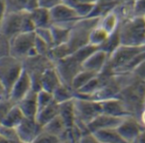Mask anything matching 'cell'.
Returning <instances> with one entry per match:
<instances>
[{
  "label": "cell",
  "instance_id": "1",
  "mask_svg": "<svg viewBox=\"0 0 145 143\" xmlns=\"http://www.w3.org/2000/svg\"><path fill=\"white\" fill-rule=\"evenodd\" d=\"M121 44L127 46L145 45L144 17L133 16L121 20L119 26Z\"/></svg>",
  "mask_w": 145,
  "mask_h": 143
},
{
  "label": "cell",
  "instance_id": "2",
  "mask_svg": "<svg viewBox=\"0 0 145 143\" xmlns=\"http://www.w3.org/2000/svg\"><path fill=\"white\" fill-rule=\"evenodd\" d=\"M100 18H82L71 27L70 38L66 43L71 51V54L79 48L89 43V35L91 31L95 27Z\"/></svg>",
  "mask_w": 145,
  "mask_h": 143
},
{
  "label": "cell",
  "instance_id": "3",
  "mask_svg": "<svg viewBox=\"0 0 145 143\" xmlns=\"http://www.w3.org/2000/svg\"><path fill=\"white\" fill-rule=\"evenodd\" d=\"M35 31L16 34L9 39V55L21 61L39 55L35 49Z\"/></svg>",
  "mask_w": 145,
  "mask_h": 143
},
{
  "label": "cell",
  "instance_id": "4",
  "mask_svg": "<svg viewBox=\"0 0 145 143\" xmlns=\"http://www.w3.org/2000/svg\"><path fill=\"white\" fill-rule=\"evenodd\" d=\"M24 69L23 61L10 55L0 57V81L3 84L8 96L11 88Z\"/></svg>",
  "mask_w": 145,
  "mask_h": 143
},
{
  "label": "cell",
  "instance_id": "5",
  "mask_svg": "<svg viewBox=\"0 0 145 143\" xmlns=\"http://www.w3.org/2000/svg\"><path fill=\"white\" fill-rule=\"evenodd\" d=\"M73 101L76 115L75 123H81L88 126L93 119L103 113L100 101L80 96H75Z\"/></svg>",
  "mask_w": 145,
  "mask_h": 143
},
{
  "label": "cell",
  "instance_id": "6",
  "mask_svg": "<svg viewBox=\"0 0 145 143\" xmlns=\"http://www.w3.org/2000/svg\"><path fill=\"white\" fill-rule=\"evenodd\" d=\"M145 45L127 46L121 44L110 55L106 68L113 73H118L136 55L144 50Z\"/></svg>",
  "mask_w": 145,
  "mask_h": 143
},
{
  "label": "cell",
  "instance_id": "7",
  "mask_svg": "<svg viewBox=\"0 0 145 143\" xmlns=\"http://www.w3.org/2000/svg\"><path fill=\"white\" fill-rule=\"evenodd\" d=\"M49 13L52 25H58L70 28L82 19L72 6L64 2H61L51 8L49 9Z\"/></svg>",
  "mask_w": 145,
  "mask_h": 143
},
{
  "label": "cell",
  "instance_id": "8",
  "mask_svg": "<svg viewBox=\"0 0 145 143\" xmlns=\"http://www.w3.org/2000/svg\"><path fill=\"white\" fill-rule=\"evenodd\" d=\"M62 84L71 88V83L76 75L82 69V64L73 55H70L54 63Z\"/></svg>",
  "mask_w": 145,
  "mask_h": 143
},
{
  "label": "cell",
  "instance_id": "9",
  "mask_svg": "<svg viewBox=\"0 0 145 143\" xmlns=\"http://www.w3.org/2000/svg\"><path fill=\"white\" fill-rule=\"evenodd\" d=\"M26 9L7 10L0 25V33L8 40L16 34L22 32V25Z\"/></svg>",
  "mask_w": 145,
  "mask_h": 143
},
{
  "label": "cell",
  "instance_id": "10",
  "mask_svg": "<svg viewBox=\"0 0 145 143\" xmlns=\"http://www.w3.org/2000/svg\"><path fill=\"white\" fill-rule=\"evenodd\" d=\"M144 127L133 116L126 117L116 128L124 142H136Z\"/></svg>",
  "mask_w": 145,
  "mask_h": 143
},
{
  "label": "cell",
  "instance_id": "11",
  "mask_svg": "<svg viewBox=\"0 0 145 143\" xmlns=\"http://www.w3.org/2000/svg\"><path fill=\"white\" fill-rule=\"evenodd\" d=\"M32 89V81L27 71L24 68L21 74L11 88L8 98L14 103L17 104L27 93Z\"/></svg>",
  "mask_w": 145,
  "mask_h": 143
},
{
  "label": "cell",
  "instance_id": "12",
  "mask_svg": "<svg viewBox=\"0 0 145 143\" xmlns=\"http://www.w3.org/2000/svg\"><path fill=\"white\" fill-rule=\"evenodd\" d=\"M42 130V127L38 125L36 119H29L25 117L16 127L20 142H34V140Z\"/></svg>",
  "mask_w": 145,
  "mask_h": 143
},
{
  "label": "cell",
  "instance_id": "13",
  "mask_svg": "<svg viewBox=\"0 0 145 143\" xmlns=\"http://www.w3.org/2000/svg\"><path fill=\"white\" fill-rule=\"evenodd\" d=\"M110 58V54L106 51L98 49L82 63V69L91 71L94 73H100L106 67Z\"/></svg>",
  "mask_w": 145,
  "mask_h": 143
},
{
  "label": "cell",
  "instance_id": "14",
  "mask_svg": "<svg viewBox=\"0 0 145 143\" xmlns=\"http://www.w3.org/2000/svg\"><path fill=\"white\" fill-rule=\"evenodd\" d=\"M125 118L126 117H116L102 113L88 125V129L90 132L105 129H116Z\"/></svg>",
  "mask_w": 145,
  "mask_h": 143
},
{
  "label": "cell",
  "instance_id": "15",
  "mask_svg": "<svg viewBox=\"0 0 145 143\" xmlns=\"http://www.w3.org/2000/svg\"><path fill=\"white\" fill-rule=\"evenodd\" d=\"M17 105L25 118L36 119V116L38 113L37 91L31 89L27 95L17 103Z\"/></svg>",
  "mask_w": 145,
  "mask_h": 143
},
{
  "label": "cell",
  "instance_id": "16",
  "mask_svg": "<svg viewBox=\"0 0 145 143\" xmlns=\"http://www.w3.org/2000/svg\"><path fill=\"white\" fill-rule=\"evenodd\" d=\"M100 102L102 106V112L104 113L116 117L132 116L124 102L119 97L108 99Z\"/></svg>",
  "mask_w": 145,
  "mask_h": 143
},
{
  "label": "cell",
  "instance_id": "17",
  "mask_svg": "<svg viewBox=\"0 0 145 143\" xmlns=\"http://www.w3.org/2000/svg\"><path fill=\"white\" fill-rule=\"evenodd\" d=\"M41 89L53 93L61 84L60 78L54 67V65L47 68L40 78Z\"/></svg>",
  "mask_w": 145,
  "mask_h": 143
},
{
  "label": "cell",
  "instance_id": "18",
  "mask_svg": "<svg viewBox=\"0 0 145 143\" xmlns=\"http://www.w3.org/2000/svg\"><path fill=\"white\" fill-rule=\"evenodd\" d=\"M29 12L36 29L40 27H49L52 25L48 9L37 6L29 10Z\"/></svg>",
  "mask_w": 145,
  "mask_h": 143
},
{
  "label": "cell",
  "instance_id": "19",
  "mask_svg": "<svg viewBox=\"0 0 145 143\" xmlns=\"http://www.w3.org/2000/svg\"><path fill=\"white\" fill-rule=\"evenodd\" d=\"M59 112V104L57 103L55 101H54L49 105L38 111L36 116V121L38 123L40 126L43 127L49 121H51L53 119L58 116Z\"/></svg>",
  "mask_w": 145,
  "mask_h": 143
},
{
  "label": "cell",
  "instance_id": "20",
  "mask_svg": "<svg viewBox=\"0 0 145 143\" xmlns=\"http://www.w3.org/2000/svg\"><path fill=\"white\" fill-rule=\"evenodd\" d=\"M74 99V98H73ZM72 100L59 103V115L63 119L67 128H71L75 125L76 115L74 109V101Z\"/></svg>",
  "mask_w": 145,
  "mask_h": 143
},
{
  "label": "cell",
  "instance_id": "21",
  "mask_svg": "<svg viewBox=\"0 0 145 143\" xmlns=\"http://www.w3.org/2000/svg\"><path fill=\"white\" fill-rule=\"evenodd\" d=\"M98 142L121 143L124 142L116 129H105L92 132Z\"/></svg>",
  "mask_w": 145,
  "mask_h": 143
},
{
  "label": "cell",
  "instance_id": "22",
  "mask_svg": "<svg viewBox=\"0 0 145 143\" xmlns=\"http://www.w3.org/2000/svg\"><path fill=\"white\" fill-rule=\"evenodd\" d=\"M121 19L115 10V9L104 16H102L99 20V25L101 26L105 31H107L110 34L113 33L120 26Z\"/></svg>",
  "mask_w": 145,
  "mask_h": 143
},
{
  "label": "cell",
  "instance_id": "23",
  "mask_svg": "<svg viewBox=\"0 0 145 143\" xmlns=\"http://www.w3.org/2000/svg\"><path fill=\"white\" fill-rule=\"evenodd\" d=\"M25 119V115L17 104H14L7 113L1 124L6 126L16 128Z\"/></svg>",
  "mask_w": 145,
  "mask_h": 143
},
{
  "label": "cell",
  "instance_id": "24",
  "mask_svg": "<svg viewBox=\"0 0 145 143\" xmlns=\"http://www.w3.org/2000/svg\"><path fill=\"white\" fill-rule=\"evenodd\" d=\"M66 129L67 127L59 115L56 116L54 119H53L51 121H49L47 125H45L42 127V130L44 131L57 136L59 139V141Z\"/></svg>",
  "mask_w": 145,
  "mask_h": 143
},
{
  "label": "cell",
  "instance_id": "25",
  "mask_svg": "<svg viewBox=\"0 0 145 143\" xmlns=\"http://www.w3.org/2000/svg\"><path fill=\"white\" fill-rule=\"evenodd\" d=\"M50 29H51V32L53 36L54 46L65 43L68 42L71 28L62 26H58V25H51Z\"/></svg>",
  "mask_w": 145,
  "mask_h": 143
},
{
  "label": "cell",
  "instance_id": "26",
  "mask_svg": "<svg viewBox=\"0 0 145 143\" xmlns=\"http://www.w3.org/2000/svg\"><path fill=\"white\" fill-rule=\"evenodd\" d=\"M96 75L98 74L91 71L82 69L73 78L72 83H71V89L75 92H76L81 88H82L86 84H88L92 78H93Z\"/></svg>",
  "mask_w": 145,
  "mask_h": 143
},
{
  "label": "cell",
  "instance_id": "27",
  "mask_svg": "<svg viewBox=\"0 0 145 143\" xmlns=\"http://www.w3.org/2000/svg\"><path fill=\"white\" fill-rule=\"evenodd\" d=\"M110 35V34L107 31H105L101 26L98 24L91 31V33L89 35V43L99 48L102 44L105 43Z\"/></svg>",
  "mask_w": 145,
  "mask_h": 143
},
{
  "label": "cell",
  "instance_id": "28",
  "mask_svg": "<svg viewBox=\"0 0 145 143\" xmlns=\"http://www.w3.org/2000/svg\"><path fill=\"white\" fill-rule=\"evenodd\" d=\"M54 99L57 103H62L70 100H72L75 96L76 92L69 86L61 84L54 92H53Z\"/></svg>",
  "mask_w": 145,
  "mask_h": 143
},
{
  "label": "cell",
  "instance_id": "29",
  "mask_svg": "<svg viewBox=\"0 0 145 143\" xmlns=\"http://www.w3.org/2000/svg\"><path fill=\"white\" fill-rule=\"evenodd\" d=\"M121 45V41H120V35H119V27L110 35L108 39L105 41L104 44H102L99 49L106 51L110 55L116 50L119 46Z\"/></svg>",
  "mask_w": 145,
  "mask_h": 143
},
{
  "label": "cell",
  "instance_id": "30",
  "mask_svg": "<svg viewBox=\"0 0 145 143\" xmlns=\"http://www.w3.org/2000/svg\"><path fill=\"white\" fill-rule=\"evenodd\" d=\"M99 49V47L93 45L91 43H88L81 48H79L78 49H76V51H74L72 53V55L78 61H80L82 64L84 62V61L86 59H88L94 51H96Z\"/></svg>",
  "mask_w": 145,
  "mask_h": 143
},
{
  "label": "cell",
  "instance_id": "31",
  "mask_svg": "<svg viewBox=\"0 0 145 143\" xmlns=\"http://www.w3.org/2000/svg\"><path fill=\"white\" fill-rule=\"evenodd\" d=\"M0 135L7 141V142H20L16 128L9 127L0 124Z\"/></svg>",
  "mask_w": 145,
  "mask_h": 143
},
{
  "label": "cell",
  "instance_id": "32",
  "mask_svg": "<svg viewBox=\"0 0 145 143\" xmlns=\"http://www.w3.org/2000/svg\"><path fill=\"white\" fill-rule=\"evenodd\" d=\"M54 101L53 93L48 92L44 90H40L37 91V104H38V111L42 109L43 107L49 105L51 102Z\"/></svg>",
  "mask_w": 145,
  "mask_h": 143
},
{
  "label": "cell",
  "instance_id": "33",
  "mask_svg": "<svg viewBox=\"0 0 145 143\" xmlns=\"http://www.w3.org/2000/svg\"><path fill=\"white\" fill-rule=\"evenodd\" d=\"M96 3H76L73 8L77 12L78 15L81 18H87L89 16L91 12L93 11Z\"/></svg>",
  "mask_w": 145,
  "mask_h": 143
},
{
  "label": "cell",
  "instance_id": "34",
  "mask_svg": "<svg viewBox=\"0 0 145 143\" xmlns=\"http://www.w3.org/2000/svg\"><path fill=\"white\" fill-rule=\"evenodd\" d=\"M36 35L44 40L48 45L51 46V48L54 46V41H53V36L51 32L50 26L49 27H40L37 28L35 30Z\"/></svg>",
  "mask_w": 145,
  "mask_h": 143
},
{
  "label": "cell",
  "instance_id": "35",
  "mask_svg": "<svg viewBox=\"0 0 145 143\" xmlns=\"http://www.w3.org/2000/svg\"><path fill=\"white\" fill-rule=\"evenodd\" d=\"M60 142L59 139L55 136H53L46 131H44L43 130H42V131L39 133V135L36 137V139L34 140V142Z\"/></svg>",
  "mask_w": 145,
  "mask_h": 143
},
{
  "label": "cell",
  "instance_id": "36",
  "mask_svg": "<svg viewBox=\"0 0 145 143\" xmlns=\"http://www.w3.org/2000/svg\"><path fill=\"white\" fill-rule=\"evenodd\" d=\"M14 104L8 99L5 98L3 100H0V124L7 113L9 111V109L14 106Z\"/></svg>",
  "mask_w": 145,
  "mask_h": 143
},
{
  "label": "cell",
  "instance_id": "37",
  "mask_svg": "<svg viewBox=\"0 0 145 143\" xmlns=\"http://www.w3.org/2000/svg\"><path fill=\"white\" fill-rule=\"evenodd\" d=\"M145 15V0L133 1V16L144 17Z\"/></svg>",
  "mask_w": 145,
  "mask_h": 143
},
{
  "label": "cell",
  "instance_id": "38",
  "mask_svg": "<svg viewBox=\"0 0 145 143\" xmlns=\"http://www.w3.org/2000/svg\"><path fill=\"white\" fill-rule=\"evenodd\" d=\"M9 55V40L0 33V57Z\"/></svg>",
  "mask_w": 145,
  "mask_h": 143
},
{
  "label": "cell",
  "instance_id": "39",
  "mask_svg": "<svg viewBox=\"0 0 145 143\" xmlns=\"http://www.w3.org/2000/svg\"><path fill=\"white\" fill-rule=\"evenodd\" d=\"M132 73L138 78L145 81V59L132 72Z\"/></svg>",
  "mask_w": 145,
  "mask_h": 143
},
{
  "label": "cell",
  "instance_id": "40",
  "mask_svg": "<svg viewBox=\"0 0 145 143\" xmlns=\"http://www.w3.org/2000/svg\"><path fill=\"white\" fill-rule=\"evenodd\" d=\"M61 2L62 0H37V6L50 9L51 8H53L54 6L57 5Z\"/></svg>",
  "mask_w": 145,
  "mask_h": 143
},
{
  "label": "cell",
  "instance_id": "41",
  "mask_svg": "<svg viewBox=\"0 0 145 143\" xmlns=\"http://www.w3.org/2000/svg\"><path fill=\"white\" fill-rule=\"evenodd\" d=\"M8 10L7 0H0V25L3 21V19Z\"/></svg>",
  "mask_w": 145,
  "mask_h": 143
},
{
  "label": "cell",
  "instance_id": "42",
  "mask_svg": "<svg viewBox=\"0 0 145 143\" xmlns=\"http://www.w3.org/2000/svg\"><path fill=\"white\" fill-rule=\"evenodd\" d=\"M62 2L74 7L76 3H96L98 0H62Z\"/></svg>",
  "mask_w": 145,
  "mask_h": 143
},
{
  "label": "cell",
  "instance_id": "43",
  "mask_svg": "<svg viewBox=\"0 0 145 143\" xmlns=\"http://www.w3.org/2000/svg\"><path fill=\"white\" fill-rule=\"evenodd\" d=\"M5 98H8V93L3 86V84L0 81V100L5 99Z\"/></svg>",
  "mask_w": 145,
  "mask_h": 143
},
{
  "label": "cell",
  "instance_id": "44",
  "mask_svg": "<svg viewBox=\"0 0 145 143\" xmlns=\"http://www.w3.org/2000/svg\"><path fill=\"white\" fill-rule=\"evenodd\" d=\"M138 121L140 122V124L145 128V107H144V109L142 110L139 117H138Z\"/></svg>",
  "mask_w": 145,
  "mask_h": 143
},
{
  "label": "cell",
  "instance_id": "45",
  "mask_svg": "<svg viewBox=\"0 0 145 143\" xmlns=\"http://www.w3.org/2000/svg\"><path fill=\"white\" fill-rule=\"evenodd\" d=\"M144 107H145V95H144Z\"/></svg>",
  "mask_w": 145,
  "mask_h": 143
},
{
  "label": "cell",
  "instance_id": "46",
  "mask_svg": "<svg viewBox=\"0 0 145 143\" xmlns=\"http://www.w3.org/2000/svg\"><path fill=\"white\" fill-rule=\"evenodd\" d=\"M144 20H145V15H144Z\"/></svg>",
  "mask_w": 145,
  "mask_h": 143
}]
</instances>
